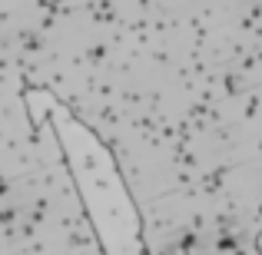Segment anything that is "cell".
<instances>
[{
    "instance_id": "6da1fadb",
    "label": "cell",
    "mask_w": 262,
    "mask_h": 255,
    "mask_svg": "<svg viewBox=\"0 0 262 255\" xmlns=\"http://www.w3.org/2000/svg\"><path fill=\"white\" fill-rule=\"evenodd\" d=\"M24 73L110 149L136 212L206 196L259 255L262 0H53Z\"/></svg>"
},
{
    "instance_id": "277c9868",
    "label": "cell",
    "mask_w": 262,
    "mask_h": 255,
    "mask_svg": "<svg viewBox=\"0 0 262 255\" xmlns=\"http://www.w3.org/2000/svg\"><path fill=\"white\" fill-rule=\"evenodd\" d=\"M256 249H259V255H262V232H259V242H256Z\"/></svg>"
},
{
    "instance_id": "7a4b0ae2",
    "label": "cell",
    "mask_w": 262,
    "mask_h": 255,
    "mask_svg": "<svg viewBox=\"0 0 262 255\" xmlns=\"http://www.w3.org/2000/svg\"><path fill=\"white\" fill-rule=\"evenodd\" d=\"M43 113L40 143L0 166V255H110L86 205L50 96L30 89Z\"/></svg>"
},
{
    "instance_id": "3957f363",
    "label": "cell",
    "mask_w": 262,
    "mask_h": 255,
    "mask_svg": "<svg viewBox=\"0 0 262 255\" xmlns=\"http://www.w3.org/2000/svg\"><path fill=\"white\" fill-rule=\"evenodd\" d=\"M4 7H20V4H37V0H0Z\"/></svg>"
}]
</instances>
